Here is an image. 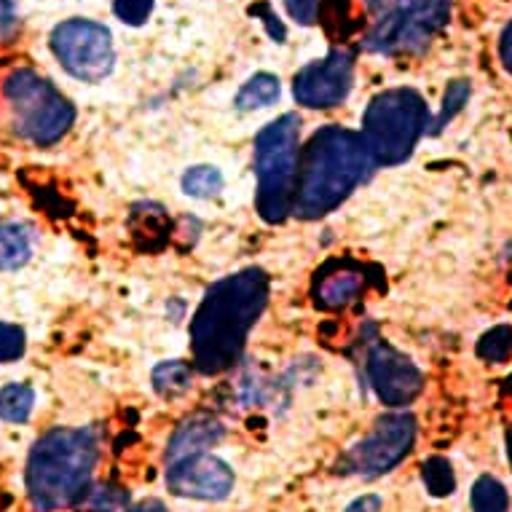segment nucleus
I'll return each mask as SVG.
<instances>
[{"label": "nucleus", "mask_w": 512, "mask_h": 512, "mask_svg": "<svg viewBox=\"0 0 512 512\" xmlns=\"http://www.w3.org/2000/svg\"><path fill=\"white\" fill-rule=\"evenodd\" d=\"M153 3L156 0H113V14H116L124 25L140 27L148 22L153 14Z\"/></svg>", "instance_id": "393cba45"}, {"label": "nucleus", "mask_w": 512, "mask_h": 512, "mask_svg": "<svg viewBox=\"0 0 512 512\" xmlns=\"http://www.w3.org/2000/svg\"><path fill=\"white\" fill-rule=\"evenodd\" d=\"M234 470L212 454H196L167 464L169 494L199 502H220L234 491Z\"/></svg>", "instance_id": "f8f14e48"}, {"label": "nucleus", "mask_w": 512, "mask_h": 512, "mask_svg": "<svg viewBox=\"0 0 512 512\" xmlns=\"http://www.w3.org/2000/svg\"><path fill=\"white\" fill-rule=\"evenodd\" d=\"M35 411V389L22 381H11L0 387V421L25 424Z\"/></svg>", "instance_id": "dca6fc26"}, {"label": "nucleus", "mask_w": 512, "mask_h": 512, "mask_svg": "<svg viewBox=\"0 0 512 512\" xmlns=\"http://www.w3.org/2000/svg\"><path fill=\"white\" fill-rule=\"evenodd\" d=\"M100 440L89 427H54L30 448L25 491L35 512H62L92 496Z\"/></svg>", "instance_id": "f03ea898"}, {"label": "nucleus", "mask_w": 512, "mask_h": 512, "mask_svg": "<svg viewBox=\"0 0 512 512\" xmlns=\"http://www.w3.org/2000/svg\"><path fill=\"white\" fill-rule=\"evenodd\" d=\"M269 290V274L263 269L236 271L207 290L191 319V354L199 373L218 376L234 368L269 303Z\"/></svg>", "instance_id": "f257e3e1"}, {"label": "nucleus", "mask_w": 512, "mask_h": 512, "mask_svg": "<svg viewBox=\"0 0 512 512\" xmlns=\"http://www.w3.org/2000/svg\"><path fill=\"white\" fill-rule=\"evenodd\" d=\"M365 376L378 400L389 408H403L413 403L424 389V376L416 368V362L403 352H397L387 341H378L368 352Z\"/></svg>", "instance_id": "9b49d317"}, {"label": "nucleus", "mask_w": 512, "mask_h": 512, "mask_svg": "<svg viewBox=\"0 0 512 512\" xmlns=\"http://www.w3.org/2000/svg\"><path fill=\"white\" fill-rule=\"evenodd\" d=\"M421 480L432 496H451L456 491V475L451 462L445 456H429L427 462L421 464Z\"/></svg>", "instance_id": "412c9836"}, {"label": "nucleus", "mask_w": 512, "mask_h": 512, "mask_svg": "<svg viewBox=\"0 0 512 512\" xmlns=\"http://www.w3.org/2000/svg\"><path fill=\"white\" fill-rule=\"evenodd\" d=\"M3 97L9 105L11 126L35 148L57 145L76 121L73 102L35 70L19 68L3 81Z\"/></svg>", "instance_id": "423d86ee"}, {"label": "nucleus", "mask_w": 512, "mask_h": 512, "mask_svg": "<svg viewBox=\"0 0 512 512\" xmlns=\"http://www.w3.org/2000/svg\"><path fill=\"white\" fill-rule=\"evenodd\" d=\"M19 30L17 0H0V43H9Z\"/></svg>", "instance_id": "a878e982"}, {"label": "nucleus", "mask_w": 512, "mask_h": 512, "mask_svg": "<svg viewBox=\"0 0 512 512\" xmlns=\"http://www.w3.org/2000/svg\"><path fill=\"white\" fill-rule=\"evenodd\" d=\"M129 512H167V507L159 502V499H148V502L135 504Z\"/></svg>", "instance_id": "c756f323"}, {"label": "nucleus", "mask_w": 512, "mask_h": 512, "mask_svg": "<svg viewBox=\"0 0 512 512\" xmlns=\"http://www.w3.org/2000/svg\"><path fill=\"white\" fill-rule=\"evenodd\" d=\"M416 440V419L411 413H387L376 421L368 437L354 443L341 459V472L357 478H378L403 462Z\"/></svg>", "instance_id": "1a4fd4ad"}, {"label": "nucleus", "mask_w": 512, "mask_h": 512, "mask_svg": "<svg viewBox=\"0 0 512 512\" xmlns=\"http://www.w3.org/2000/svg\"><path fill=\"white\" fill-rule=\"evenodd\" d=\"M35 252V231L27 223L11 220V223H0V271L25 269L27 263L33 261Z\"/></svg>", "instance_id": "4468645a"}, {"label": "nucleus", "mask_w": 512, "mask_h": 512, "mask_svg": "<svg viewBox=\"0 0 512 512\" xmlns=\"http://www.w3.org/2000/svg\"><path fill=\"white\" fill-rule=\"evenodd\" d=\"M381 499H378L376 494H368V496H360V499H354L349 507H346V512H381Z\"/></svg>", "instance_id": "cd10ccee"}, {"label": "nucleus", "mask_w": 512, "mask_h": 512, "mask_svg": "<svg viewBox=\"0 0 512 512\" xmlns=\"http://www.w3.org/2000/svg\"><path fill=\"white\" fill-rule=\"evenodd\" d=\"M499 57H502L504 68L512 73V22L502 30V38H499Z\"/></svg>", "instance_id": "c85d7f7f"}, {"label": "nucleus", "mask_w": 512, "mask_h": 512, "mask_svg": "<svg viewBox=\"0 0 512 512\" xmlns=\"http://www.w3.org/2000/svg\"><path fill=\"white\" fill-rule=\"evenodd\" d=\"M384 14L365 35V49L373 54H419L432 35L448 22L451 0H381Z\"/></svg>", "instance_id": "0eeeda50"}, {"label": "nucleus", "mask_w": 512, "mask_h": 512, "mask_svg": "<svg viewBox=\"0 0 512 512\" xmlns=\"http://www.w3.org/2000/svg\"><path fill=\"white\" fill-rule=\"evenodd\" d=\"M223 172L218 167H210V164H199V167H191L183 175V191L194 199H212L223 191Z\"/></svg>", "instance_id": "aec40b11"}, {"label": "nucleus", "mask_w": 512, "mask_h": 512, "mask_svg": "<svg viewBox=\"0 0 512 512\" xmlns=\"http://www.w3.org/2000/svg\"><path fill=\"white\" fill-rule=\"evenodd\" d=\"M470 84L467 81H454V84L445 89V97H443V108H440V113H437L435 124H432V129H429V135H440L445 126H448V121L459 113V110L464 108V102L470 100Z\"/></svg>", "instance_id": "5701e85b"}, {"label": "nucleus", "mask_w": 512, "mask_h": 512, "mask_svg": "<svg viewBox=\"0 0 512 512\" xmlns=\"http://www.w3.org/2000/svg\"><path fill=\"white\" fill-rule=\"evenodd\" d=\"M507 445H510L507 451H510V462H512V427H510V432H507Z\"/></svg>", "instance_id": "7c9ffc66"}, {"label": "nucleus", "mask_w": 512, "mask_h": 512, "mask_svg": "<svg viewBox=\"0 0 512 512\" xmlns=\"http://www.w3.org/2000/svg\"><path fill=\"white\" fill-rule=\"evenodd\" d=\"M27 336L14 322H0V365H9L25 357Z\"/></svg>", "instance_id": "b1692460"}, {"label": "nucleus", "mask_w": 512, "mask_h": 512, "mask_svg": "<svg viewBox=\"0 0 512 512\" xmlns=\"http://www.w3.org/2000/svg\"><path fill=\"white\" fill-rule=\"evenodd\" d=\"M478 357L488 362H507L512 357V325H496L478 341Z\"/></svg>", "instance_id": "4be33fe9"}, {"label": "nucleus", "mask_w": 512, "mask_h": 512, "mask_svg": "<svg viewBox=\"0 0 512 512\" xmlns=\"http://www.w3.org/2000/svg\"><path fill=\"white\" fill-rule=\"evenodd\" d=\"M49 46L65 73L84 84H100L116 65L110 30L94 19H65L51 30Z\"/></svg>", "instance_id": "6e6552de"}, {"label": "nucleus", "mask_w": 512, "mask_h": 512, "mask_svg": "<svg viewBox=\"0 0 512 512\" xmlns=\"http://www.w3.org/2000/svg\"><path fill=\"white\" fill-rule=\"evenodd\" d=\"M365 277L354 269H338L322 279L317 287V303L322 309H344L362 293Z\"/></svg>", "instance_id": "2eb2a0df"}, {"label": "nucleus", "mask_w": 512, "mask_h": 512, "mask_svg": "<svg viewBox=\"0 0 512 512\" xmlns=\"http://www.w3.org/2000/svg\"><path fill=\"white\" fill-rule=\"evenodd\" d=\"M226 435V427L220 424L210 413H196L191 419H185L175 429V435L169 437L167 445V464L185 459V456L210 454L212 445H218Z\"/></svg>", "instance_id": "ddd939ff"}, {"label": "nucleus", "mask_w": 512, "mask_h": 512, "mask_svg": "<svg viewBox=\"0 0 512 512\" xmlns=\"http://www.w3.org/2000/svg\"><path fill=\"white\" fill-rule=\"evenodd\" d=\"M429 126L427 102L413 89L376 94L362 116V140L378 167H397L411 159Z\"/></svg>", "instance_id": "39448f33"}, {"label": "nucleus", "mask_w": 512, "mask_h": 512, "mask_svg": "<svg viewBox=\"0 0 512 512\" xmlns=\"http://www.w3.org/2000/svg\"><path fill=\"white\" fill-rule=\"evenodd\" d=\"M194 387V368L183 360L161 362L153 368V389L161 397H180Z\"/></svg>", "instance_id": "f3484780"}, {"label": "nucleus", "mask_w": 512, "mask_h": 512, "mask_svg": "<svg viewBox=\"0 0 512 512\" xmlns=\"http://www.w3.org/2000/svg\"><path fill=\"white\" fill-rule=\"evenodd\" d=\"M287 14L298 22V25H314L317 22L319 0H285Z\"/></svg>", "instance_id": "bb28decb"}, {"label": "nucleus", "mask_w": 512, "mask_h": 512, "mask_svg": "<svg viewBox=\"0 0 512 512\" xmlns=\"http://www.w3.org/2000/svg\"><path fill=\"white\" fill-rule=\"evenodd\" d=\"M370 167L373 159L360 132L336 124L322 126L301 153L293 212L303 220L325 218L352 196Z\"/></svg>", "instance_id": "7ed1b4c3"}, {"label": "nucleus", "mask_w": 512, "mask_h": 512, "mask_svg": "<svg viewBox=\"0 0 512 512\" xmlns=\"http://www.w3.org/2000/svg\"><path fill=\"white\" fill-rule=\"evenodd\" d=\"M279 94H282L279 78L271 76V73H258V76H252L250 81L239 89V94H236V108L239 110L271 108V105L279 100Z\"/></svg>", "instance_id": "a211bd4d"}, {"label": "nucleus", "mask_w": 512, "mask_h": 512, "mask_svg": "<svg viewBox=\"0 0 512 512\" xmlns=\"http://www.w3.org/2000/svg\"><path fill=\"white\" fill-rule=\"evenodd\" d=\"M301 118L295 113L274 118L255 137V210L266 223H285L293 212L298 164H301Z\"/></svg>", "instance_id": "20e7f679"}, {"label": "nucleus", "mask_w": 512, "mask_h": 512, "mask_svg": "<svg viewBox=\"0 0 512 512\" xmlns=\"http://www.w3.org/2000/svg\"><path fill=\"white\" fill-rule=\"evenodd\" d=\"M470 502H472V512L510 510V494H507V488H504L496 478H491V475H483V478L475 480Z\"/></svg>", "instance_id": "6ab92c4d"}, {"label": "nucleus", "mask_w": 512, "mask_h": 512, "mask_svg": "<svg viewBox=\"0 0 512 512\" xmlns=\"http://www.w3.org/2000/svg\"><path fill=\"white\" fill-rule=\"evenodd\" d=\"M354 84V57L346 49H333L328 57L309 62L295 76L293 94L298 105L325 110L336 108L349 97Z\"/></svg>", "instance_id": "9d476101"}]
</instances>
